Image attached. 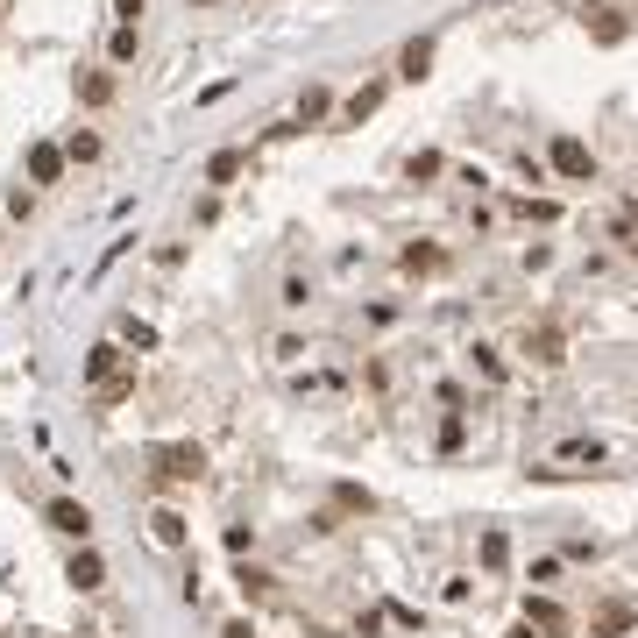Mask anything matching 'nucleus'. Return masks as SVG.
I'll list each match as a JSON object with an SVG mask.
<instances>
[{
    "label": "nucleus",
    "instance_id": "obj_19",
    "mask_svg": "<svg viewBox=\"0 0 638 638\" xmlns=\"http://www.w3.org/2000/svg\"><path fill=\"white\" fill-rule=\"evenodd\" d=\"M114 15H121V29H135L142 22V0H114Z\"/></svg>",
    "mask_w": 638,
    "mask_h": 638
},
{
    "label": "nucleus",
    "instance_id": "obj_6",
    "mask_svg": "<svg viewBox=\"0 0 638 638\" xmlns=\"http://www.w3.org/2000/svg\"><path fill=\"white\" fill-rule=\"evenodd\" d=\"M199 468H206L199 447H171V454H164V475H178V483H185V475H199Z\"/></svg>",
    "mask_w": 638,
    "mask_h": 638
},
{
    "label": "nucleus",
    "instance_id": "obj_5",
    "mask_svg": "<svg viewBox=\"0 0 638 638\" xmlns=\"http://www.w3.org/2000/svg\"><path fill=\"white\" fill-rule=\"evenodd\" d=\"M631 631V603H603L596 610V638H624Z\"/></svg>",
    "mask_w": 638,
    "mask_h": 638
},
{
    "label": "nucleus",
    "instance_id": "obj_13",
    "mask_svg": "<svg viewBox=\"0 0 638 638\" xmlns=\"http://www.w3.org/2000/svg\"><path fill=\"white\" fill-rule=\"evenodd\" d=\"M234 171H242V156H234V149H220V156H213V164H206V178H213V185H227Z\"/></svg>",
    "mask_w": 638,
    "mask_h": 638
},
{
    "label": "nucleus",
    "instance_id": "obj_16",
    "mask_svg": "<svg viewBox=\"0 0 638 638\" xmlns=\"http://www.w3.org/2000/svg\"><path fill=\"white\" fill-rule=\"evenodd\" d=\"M376 100H383V93H376V86H362V93L348 100V121H362V114H376Z\"/></svg>",
    "mask_w": 638,
    "mask_h": 638
},
{
    "label": "nucleus",
    "instance_id": "obj_3",
    "mask_svg": "<svg viewBox=\"0 0 638 638\" xmlns=\"http://www.w3.org/2000/svg\"><path fill=\"white\" fill-rule=\"evenodd\" d=\"M525 624L546 631V638H561V631H568V610H561V603H546V596H525Z\"/></svg>",
    "mask_w": 638,
    "mask_h": 638
},
{
    "label": "nucleus",
    "instance_id": "obj_17",
    "mask_svg": "<svg viewBox=\"0 0 638 638\" xmlns=\"http://www.w3.org/2000/svg\"><path fill=\"white\" fill-rule=\"evenodd\" d=\"M405 270L419 277V270H440V249H405Z\"/></svg>",
    "mask_w": 638,
    "mask_h": 638
},
{
    "label": "nucleus",
    "instance_id": "obj_8",
    "mask_svg": "<svg viewBox=\"0 0 638 638\" xmlns=\"http://www.w3.org/2000/svg\"><path fill=\"white\" fill-rule=\"evenodd\" d=\"M71 582H78V589H100V582H107L100 553H78V561H71Z\"/></svg>",
    "mask_w": 638,
    "mask_h": 638
},
{
    "label": "nucleus",
    "instance_id": "obj_11",
    "mask_svg": "<svg viewBox=\"0 0 638 638\" xmlns=\"http://www.w3.org/2000/svg\"><path fill=\"white\" fill-rule=\"evenodd\" d=\"M93 156H100V135H71L64 142V164H93Z\"/></svg>",
    "mask_w": 638,
    "mask_h": 638
},
{
    "label": "nucleus",
    "instance_id": "obj_22",
    "mask_svg": "<svg viewBox=\"0 0 638 638\" xmlns=\"http://www.w3.org/2000/svg\"><path fill=\"white\" fill-rule=\"evenodd\" d=\"M199 8H206V0H199Z\"/></svg>",
    "mask_w": 638,
    "mask_h": 638
},
{
    "label": "nucleus",
    "instance_id": "obj_9",
    "mask_svg": "<svg viewBox=\"0 0 638 638\" xmlns=\"http://www.w3.org/2000/svg\"><path fill=\"white\" fill-rule=\"evenodd\" d=\"M114 362H121V348H107V341H100V348L86 355V376H93V383H114Z\"/></svg>",
    "mask_w": 638,
    "mask_h": 638
},
{
    "label": "nucleus",
    "instance_id": "obj_21",
    "mask_svg": "<svg viewBox=\"0 0 638 638\" xmlns=\"http://www.w3.org/2000/svg\"><path fill=\"white\" fill-rule=\"evenodd\" d=\"M511 638H532V624H518V631H511Z\"/></svg>",
    "mask_w": 638,
    "mask_h": 638
},
{
    "label": "nucleus",
    "instance_id": "obj_1",
    "mask_svg": "<svg viewBox=\"0 0 638 638\" xmlns=\"http://www.w3.org/2000/svg\"><path fill=\"white\" fill-rule=\"evenodd\" d=\"M553 171H561V178H596V156H589V142L561 135V142H553Z\"/></svg>",
    "mask_w": 638,
    "mask_h": 638
},
{
    "label": "nucleus",
    "instance_id": "obj_15",
    "mask_svg": "<svg viewBox=\"0 0 638 638\" xmlns=\"http://www.w3.org/2000/svg\"><path fill=\"white\" fill-rule=\"evenodd\" d=\"M483 561H490V568L511 561V539H504V532H483Z\"/></svg>",
    "mask_w": 638,
    "mask_h": 638
},
{
    "label": "nucleus",
    "instance_id": "obj_10",
    "mask_svg": "<svg viewBox=\"0 0 638 638\" xmlns=\"http://www.w3.org/2000/svg\"><path fill=\"white\" fill-rule=\"evenodd\" d=\"M149 525H156V539H164V546H185V518H178V511H156Z\"/></svg>",
    "mask_w": 638,
    "mask_h": 638
},
{
    "label": "nucleus",
    "instance_id": "obj_2",
    "mask_svg": "<svg viewBox=\"0 0 638 638\" xmlns=\"http://www.w3.org/2000/svg\"><path fill=\"white\" fill-rule=\"evenodd\" d=\"M50 525L71 532V539H86V532H93V511L78 504V497H57V504H50Z\"/></svg>",
    "mask_w": 638,
    "mask_h": 638
},
{
    "label": "nucleus",
    "instance_id": "obj_14",
    "mask_svg": "<svg viewBox=\"0 0 638 638\" xmlns=\"http://www.w3.org/2000/svg\"><path fill=\"white\" fill-rule=\"evenodd\" d=\"M327 107H334V100H327V86H305V100H298V114H305V121H319Z\"/></svg>",
    "mask_w": 638,
    "mask_h": 638
},
{
    "label": "nucleus",
    "instance_id": "obj_4",
    "mask_svg": "<svg viewBox=\"0 0 638 638\" xmlns=\"http://www.w3.org/2000/svg\"><path fill=\"white\" fill-rule=\"evenodd\" d=\"M57 171H64V149L57 142H36L29 149V185H57Z\"/></svg>",
    "mask_w": 638,
    "mask_h": 638
},
{
    "label": "nucleus",
    "instance_id": "obj_7",
    "mask_svg": "<svg viewBox=\"0 0 638 638\" xmlns=\"http://www.w3.org/2000/svg\"><path fill=\"white\" fill-rule=\"evenodd\" d=\"M525 355H532V362H561V334H553V327L525 334Z\"/></svg>",
    "mask_w": 638,
    "mask_h": 638
},
{
    "label": "nucleus",
    "instance_id": "obj_20",
    "mask_svg": "<svg viewBox=\"0 0 638 638\" xmlns=\"http://www.w3.org/2000/svg\"><path fill=\"white\" fill-rule=\"evenodd\" d=\"M610 8H624V0H582V15H610Z\"/></svg>",
    "mask_w": 638,
    "mask_h": 638
},
{
    "label": "nucleus",
    "instance_id": "obj_12",
    "mask_svg": "<svg viewBox=\"0 0 638 638\" xmlns=\"http://www.w3.org/2000/svg\"><path fill=\"white\" fill-rule=\"evenodd\" d=\"M426 64H433V43H426V36L405 43V78H426Z\"/></svg>",
    "mask_w": 638,
    "mask_h": 638
},
{
    "label": "nucleus",
    "instance_id": "obj_18",
    "mask_svg": "<svg viewBox=\"0 0 638 638\" xmlns=\"http://www.w3.org/2000/svg\"><path fill=\"white\" fill-rule=\"evenodd\" d=\"M78 93H86L93 107H107V100H114V86H107V78H100V71H93V78H86V86H78Z\"/></svg>",
    "mask_w": 638,
    "mask_h": 638
}]
</instances>
